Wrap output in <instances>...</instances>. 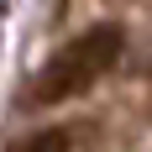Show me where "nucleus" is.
<instances>
[{
  "label": "nucleus",
  "mask_w": 152,
  "mask_h": 152,
  "mask_svg": "<svg viewBox=\"0 0 152 152\" xmlns=\"http://www.w3.org/2000/svg\"><path fill=\"white\" fill-rule=\"evenodd\" d=\"M121 53H126V31L110 26V21L68 37V42L42 63V74L31 79L26 105H63V100H79L84 89H94V84L121 63Z\"/></svg>",
  "instance_id": "f257e3e1"
},
{
  "label": "nucleus",
  "mask_w": 152,
  "mask_h": 152,
  "mask_svg": "<svg viewBox=\"0 0 152 152\" xmlns=\"http://www.w3.org/2000/svg\"><path fill=\"white\" fill-rule=\"evenodd\" d=\"M11 152H74V142H68V131H63V126H47V131H31V137H21Z\"/></svg>",
  "instance_id": "f03ea898"
}]
</instances>
